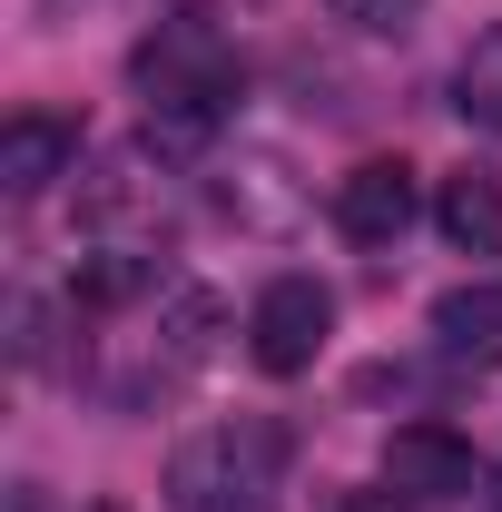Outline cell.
<instances>
[{"mask_svg":"<svg viewBox=\"0 0 502 512\" xmlns=\"http://www.w3.org/2000/svg\"><path fill=\"white\" fill-rule=\"evenodd\" d=\"M128 79L148 89V148L188 158V148L217 138L227 99H237V40H227V20H217L207 0H178V10L128 50Z\"/></svg>","mask_w":502,"mask_h":512,"instance_id":"1","label":"cell"},{"mask_svg":"<svg viewBox=\"0 0 502 512\" xmlns=\"http://www.w3.org/2000/svg\"><path fill=\"white\" fill-rule=\"evenodd\" d=\"M286 434L276 424H217L168 453V503L178 512H276Z\"/></svg>","mask_w":502,"mask_h":512,"instance_id":"2","label":"cell"},{"mask_svg":"<svg viewBox=\"0 0 502 512\" xmlns=\"http://www.w3.org/2000/svg\"><path fill=\"white\" fill-rule=\"evenodd\" d=\"M335 335V296L315 276H266V296L247 306V355L256 375H306Z\"/></svg>","mask_w":502,"mask_h":512,"instance_id":"3","label":"cell"},{"mask_svg":"<svg viewBox=\"0 0 502 512\" xmlns=\"http://www.w3.org/2000/svg\"><path fill=\"white\" fill-rule=\"evenodd\" d=\"M384 493H404V503H463L473 493V444L453 424H404L384 444Z\"/></svg>","mask_w":502,"mask_h":512,"instance_id":"4","label":"cell"},{"mask_svg":"<svg viewBox=\"0 0 502 512\" xmlns=\"http://www.w3.org/2000/svg\"><path fill=\"white\" fill-rule=\"evenodd\" d=\"M414 168L404 158H365V168H345L335 178V227L355 237V247H394L404 227H414Z\"/></svg>","mask_w":502,"mask_h":512,"instance_id":"5","label":"cell"},{"mask_svg":"<svg viewBox=\"0 0 502 512\" xmlns=\"http://www.w3.org/2000/svg\"><path fill=\"white\" fill-rule=\"evenodd\" d=\"M79 168V119L69 109H10L0 119V188L10 197H40Z\"/></svg>","mask_w":502,"mask_h":512,"instance_id":"6","label":"cell"},{"mask_svg":"<svg viewBox=\"0 0 502 512\" xmlns=\"http://www.w3.org/2000/svg\"><path fill=\"white\" fill-rule=\"evenodd\" d=\"M434 345L453 355V365H502V276L443 286L434 296Z\"/></svg>","mask_w":502,"mask_h":512,"instance_id":"7","label":"cell"},{"mask_svg":"<svg viewBox=\"0 0 502 512\" xmlns=\"http://www.w3.org/2000/svg\"><path fill=\"white\" fill-rule=\"evenodd\" d=\"M434 227L463 256H502V178L493 168H453V178L434 188Z\"/></svg>","mask_w":502,"mask_h":512,"instance_id":"8","label":"cell"},{"mask_svg":"<svg viewBox=\"0 0 502 512\" xmlns=\"http://www.w3.org/2000/svg\"><path fill=\"white\" fill-rule=\"evenodd\" d=\"M217 345H227V306H217L207 286H168V306H158V355H168L178 375H197Z\"/></svg>","mask_w":502,"mask_h":512,"instance_id":"9","label":"cell"},{"mask_svg":"<svg viewBox=\"0 0 502 512\" xmlns=\"http://www.w3.org/2000/svg\"><path fill=\"white\" fill-rule=\"evenodd\" d=\"M138 296H158V256L138 247H89L79 256V276H69V306H138Z\"/></svg>","mask_w":502,"mask_h":512,"instance_id":"10","label":"cell"},{"mask_svg":"<svg viewBox=\"0 0 502 512\" xmlns=\"http://www.w3.org/2000/svg\"><path fill=\"white\" fill-rule=\"evenodd\" d=\"M453 109H463V128L502 138V20L463 50V69H453Z\"/></svg>","mask_w":502,"mask_h":512,"instance_id":"11","label":"cell"},{"mask_svg":"<svg viewBox=\"0 0 502 512\" xmlns=\"http://www.w3.org/2000/svg\"><path fill=\"white\" fill-rule=\"evenodd\" d=\"M335 20H345V30H365V40H414L424 0H335Z\"/></svg>","mask_w":502,"mask_h":512,"instance_id":"12","label":"cell"},{"mask_svg":"<svg viewBox=\"0 0 502 512\" xmlns=\"http://www.w3.org/2000/svg\"><path fill=\"white\" fill-rule=\"evenodd\" d=\"M335 512H404V493H345Z\"/></svg>","mask_w":502,"mask_h":512,"instance_id":"13","label":"cell"},{"mask_svg":"<svg viewBox=\"0 0 502 512\" xmlns=\"http://www.w3.org/2000/svg\"><path fill=\"white\" fill-rule=\"evenodd\" d=\"M40 20H69V0H40Z\"/></svg>","mask_w":502,"mask_h":512,"instance_id":"14","label":"cell"},{"mask_svg":"<svg viewBox=\"0 0 502 512\" xmlns=\"http://www.w3.org/2000/svg\"><path fill=\"white\" fill-rule=\"evenodd\" d=\"M493 512H502V463H493Z\"/></svg>","mask_w":502,"mask_h":512,"instance_id":"15","label":"cell"}]
</instances>
